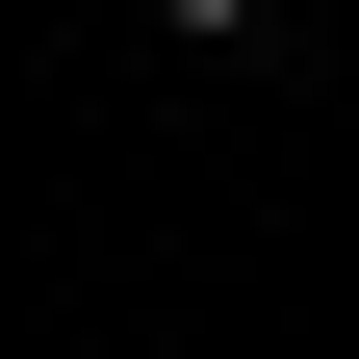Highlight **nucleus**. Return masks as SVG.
<instances>
[{
  "instance_id": "1",
  "label": "nucleus",
  "mask_w": 359,
  "mask_h": 359,
  "mask_svg": "<svg viewBox=\"0 0 359 359\" xmlns=\"http://www.w3.org/2000/svg\"><path fill=\"white\" fill-rule=\"evenodd\" d=\"M154 26H283V0H154Z\"/></svg>"
}]
</instances>
